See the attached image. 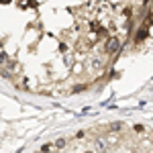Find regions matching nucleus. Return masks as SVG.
<instances>
[{"mask_svg": "<svg viewBox=\"0 0 153 153\" xmlns=\"http://www.w3.org/2000/svg\"><path fill=\"white\" fill-rule=\"evenodd\" d=\"M118 49H120V41L117 37H108L106 39V53L114 55V53H118Z\"/></svg>", "mask_w": 153, "mask_h": 153, "instance_id": "1", "label": "nucleus"}]
</instances>
